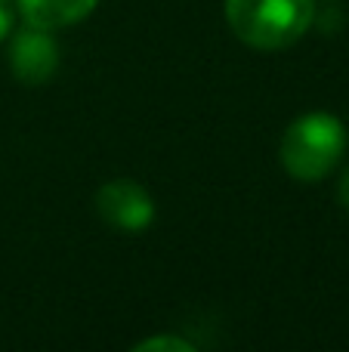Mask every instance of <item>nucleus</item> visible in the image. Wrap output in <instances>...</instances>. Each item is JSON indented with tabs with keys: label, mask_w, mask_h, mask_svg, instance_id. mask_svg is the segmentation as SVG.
I'll return each mask as SVG.
<instances>
[{
	"label": "nucleus",
	"mask_w": 349,
	"mask_h": 352,
	"mask_svg": "<svg viewBox=\"0 0 349 352\" xmlns=\"http://www.w3.org/2000/svg\"><path fill=\"white\" fill-rule=\"evenodd\" d=\"M337 198H340V204L349 210V170L344 173V179H340V186H337Z\"/></svg>",
	"instance_id": "8"
},
{
	"label": "nucleus",
	"mask_w": 349,
	"mask_h": 352,
	"mask_svg": "<svg viewBox=\"0 0 349 352\" xmlns=\"http://www.w3.org/2000/svg\"><path fill=\"white\" fill-rule=\"evenodd\" d=\"M96 3L99 0H19V10L28 25L56 31L87 19L96 10Z\"/></svg>",
	"instance_id": "5"
},
{
	"label": "nucleus",
	"mask_w": 349,
	"mask_h": 352,
	"mask_svg": "<svg viewBox=\"0 0 349 352\" xmlns=\"http://www.w3.org/2000/svg\"><path fill=\"white\" fill-rule=\"evenodd\" d=\"M96 210L117 232H146L155 219V201L133 179H111L96 192Z\"/></svg>",
	"instance_id": "3"
},
{
	"label": "nucleus",
	"mask_w": 349,
	"mask_h": 352,
	"mask_svg": "<svg viewBox=\"0 0 349 352\" xmlns=\"http://www.w3.org/2000/svg\"><path fill=\"white\" fill-rule=\"evenodd\" d=\"M12 28V10H10V0H0V41L10 34Z\"/></svg>",
	"instance_id": "7"
},
{
	"label": "nucleus",
	"mask_w": 349,
	"mask_h": 352,
	"mask_svg": "<svg viewBox=\"0 0 349 352\" xmlns=\"http://www.w3.org/2000/svg\"><path fill=\"white\" fill-rule=\"evenodd\" d=\"M226 19L251 47L284 50L309 31L315 0H226Z\"/></svg>",
	"instance_id": "1"
},
{
	"label": "nucleus",
	"mask_w": 349,
	"mask_h": 352,
	"mask_svg": "<svg viewBox=\"0 0 349 352\" xmlns=\"http://www.w3.org/2000/svg\"><path fill=\"white\" fill-rule=\"evenodd\" d=\"M346 146L344 124L334 115L313 111L288 127L282 140V164L294 179L319 182L334 170Z\"/></svg>",
	"instance_id": "2"
},
{
	"label": "nucleus",
	"mask_w": 349,
	"mask_h": 352,
	"mask_svg": "<svg viewBox=\"0 0 349 352\" xmlns=\"http://www.w3.org/2000/svg\"><path fill=\"white\" fill-rule=\"evenodd\" d=\"M158 352V349H183V352H192V343L179 340V337H152V340H142L139 346H136V352Z\"/></svg>",
	"instance_id": "6"
},
{
	"label": "nucleus",
	"mask_w": 349,
	"mask_h": 352,
	"mask_svg": "<svg viewBox=\"0 0 349 352\" xmlns=\"http://www.w3.org/2000/svg\"><path fill=\"white\" fill-rule=\"evenodd\" d=\"M10 65L22 84H47L59 68V47L47 28L28 25L12 37Z\"/></svg>",
	"instance_id": "4"
}]
</instances>
